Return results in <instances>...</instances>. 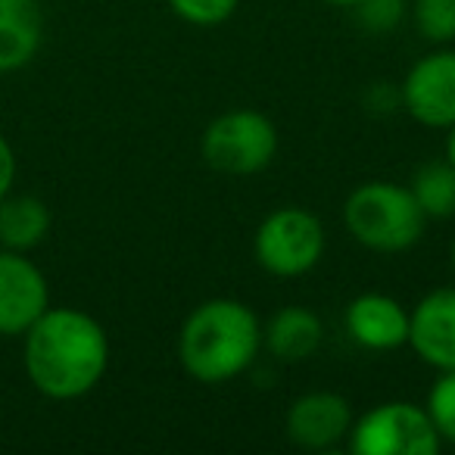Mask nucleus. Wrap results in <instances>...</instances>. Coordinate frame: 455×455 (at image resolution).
<instances>
[{
	"label": "nucleus",
	"mask_w": 455,
	"mask_h": 455,
	"mask_svg": "<svg viewBox=\"0 0 455 455\" xmlns=\"http://www.w3.org/2000/svg\"><path fill=\"white\" fill-rule=\"evenodd\" d=\"M20 340L28 384L53 403L88 396L109 371L107 328L76 306H47Z\"/></svg>",
	"instance_id": "f257e3e1"
},
{
	"label": "nucleus",
	"mask_w": 455,
	"mask_h": 455,
	"mask_svg": "<svg viewBox=\"0 0 455 455\" xmlns=\"http://www.w3.org/2000/svg\"><path fill=\"white\" fill-rule=\"evenodd\" d=\"M262 322L235 297H212L194 306L178 331V362L196 384L221 387L256 365Z\"/></svg>",
	"instance_id": "f03ea898"
},
{
	"label": "nucleus",
	"mask_w": 455,
	"mask_h": 455,
	"mask_svg": "<svg viewBox=\"0 0 455 455\" xmlns=\"http://www.w3.org/2000/svg\"><path fill=\"white\" fill-rule=\"evenodd\" d=\"M343 228L368 253L399 256L424 237L427 215L411 196L409 184L365 181L343 203Z\"/></svg>",
	"instance_id": "7ed1b4c3"
},
{
	"label": "nucleus",
	"mask_w": 455,
	"mask_h": 455,
	"mask_svg": "<svg viewBox=\"0 0 455 455\" xmlns=\"http://www.w3.org/2000/svg\"><path fill=\"white\" fill-rule=\"evenodd\" d=\"M278 153V128L256 109H228L200 134V156L221 175H259Z\"/></svg>",
	"instance_id": "20e7f679"
},
{
	"label": "nucleus",
	"mask_w": 455,
	"mask_h": 455,
	"mask_svg": "<svg viewBox=\"0 0 455 455\" xmlns=\"http://www.w3.org/2000/svg\"><path fill=\"white\" fill-rule=\"evenodd\" d=\"M324 225L303 206H281L259 221L253 235L256 266L281 281L309 275L324 256Z\"/></svg>",
	"instance_id": "39448f33"
},
{
	"label": "nucleus",
	"mask_w": 455,
	"mask_h": 455,
	"mask_svg": "<svg viewBox=\"0 0 455 455\" xmlns=\"http://www.w3.org/2000/svg\"><path fill=\"white\" fill-rule=\"evenodd\" d=\"M347 449L353 455H436L443 440L424 405L390 399L353 418Z\"/></svg>",
	"instance_id": "423d86ee"
},
{
	"label": "nucleus",
	"mask_w": 455,
	"mask_h": 455,
	"mask_svg": "<svg viewBox=\"0 0 455 455\" xmlns=\"http://www.w3.org/2000/svg\"><path fill=\"white\" fill-rule=\"evenodd\" d=\"M403 109L424 128L446 132L455 125V47L443 44L409 66L399 82Z\"/></svg>",
	"instance_id": "0eeeda50"
},
{
	"label": "nucleus",
	"mask_w": 455,
	"mask_h": 455,
	"mask_svg": "<svg viewBox=\"0 0 455 455\" xmlns=\"http://www.w3.org/2000/svg\"><path fill=\"white\" fill-rule=\"evenodd\" d=\"M51 306L47 275L28 253L0 247V337H22Z\"/></svg>",
	"instance_id": "6e6552de"
},
{
	"label": "nucleus",
	"mask_w": 455,
	"mask_h": 455,
	"mask_svg": "<svg viewBox=\"0 0 455 455\" xmlns=\"http://www.w3.org/2000/svg\"><path fill=\"white\" fill-rule=\"evenodd\" d=\"M353 409L334 390H309L287 405L284 434L306 452H328L347 443L353 427Z\"/></svg>",
	"instance_id": "1a4fd4ad"
},
{
	"label": "nucleus",
	"mask_w": 455,
	"mask_h": 455,
	"mask_svg": "<svg viewBox=\"0 0 455 455\" xmlns=\"http://www.w3.org/2000/svg\"><path fill=\"white\" fill-rule=\"evenodd\" d=\"M405 347L434 371H455V284L436 287L411 306Z\"/></svg>",
	"instance_id": "9d476101"
},
{
	"label": "nucleus",
	"mask_w": 455,
	"mask_h": 455,
	"mask_svg": "<svg viewBox=\"0 0 455 455\" xmlns=\"http://www.w3.org/2000/svg\"><path fill=\"white\" fill-rule=\"evenodd\" d=\"M343 331L359 349L393 353L409 340V309L390 293H359L343 312Z\"/></svg>",
	"instance_id": "9b49d317"
},
{
	"label": "nucleus",
	"mask_w": 455,
	"mask_h": 455,
	"mask_svg": "<svg viewBox=\"0 0 455 455\" xmlns=\"http://www.w3.org/2000/svg\"><path fill=\"white\" fill-rule=\"evenodd\" d=\"M44 44V10L38 0H0V76L20 72Z\"/></svg>",
	"instance_id": "f8f14e48"
},
{
	"label": "nucleus",
	"mask_w": 455,
	"mask_h": 455,
	"mask_svg": "<svg viewBox=\"0 0 455 455\" xmlns=\"http://www.w3.org/2000/svg\"><path fill=\"white\" fill-rule=\"evenodd\" d=\"M324 324L306 306H284L262 324V349L284 365L306 362L322 349Z\"/></svg>",
	"instance_id": "ddd939ff"
},
{
	"label": "nucleus",
	"mask_w": 455,
	"mask_h": 455,
	"mask_svg": "<svg viewBox=\"0 0 455 455\" xmlns=\"http://www.w3.org/2000/svg\"><path fill=\"white\" fill-rule=\"evenodd\" d=\"M51 235V209L35 194H7L0 200V247L32 253Z\"/></svg>",
	"instance_id": "4468645a"
},
{
	"label": "nucleus",
	"mask_w": 455,
	"mask_h": 455,
	"mask_svg": "<svg viewBox=\"0 0 455 455\" xmlns=\"http://www.w3.org/2000/svg\"><path fill=\"white\" fill-rule=\"evenodd\" d=\"M409 190L421 206V212L427 215V221L455 215V169L446 159H430V163L418 165Z\"/></svg>",
	"instance_id": "2eb2a0df"
},
{
	"label": "nucleus",
	"mask_w": 455,
	"mask_h": 455,
	"mask_svg": "<svg viewBox=\"0 0 455 455\" xmlns=\"http://www.w3.org/2000/svg\"><path fill=\"white\" fill-rule=\"evenodd\" d=\"M409 13L427 44L443 47L455 41V0H411Z\"/></svg>",
	"instance_id": "dca6fc26"
},
{
	"label": "nucleus",
	"mask_w": 455,
	"mask_h": 455,
	"mask_svg": "<svg viewBox=\"0 0 455 455\" xmlns=\"http://www.w3.org/2000/svg\"><path fill=\"white\" fill-rule=\"evenodd\" d=\"M424 409H427L443 446H455V371H436Z\"/></svg>",
	"instance_id": "f3484780"
},
{
	"label": "nucleus",
	"mask_w": 455,
	"mask_h": 455,
	"mask_svg": "<svg viewBox=\"0 0 455 455\" xmlns=\"http://www.w3.org/2000/svg\"><path fill=\"white\" fill-rule=\"evenodd\" d=\"M353 16L365 35H393L409 16V0H359Z\"/></svg>",
	"instance_id": "a211bd4d"
},
{
	"label": "nucleus",
	"mask_w": 455,
	"mask_h": 455,
	"mask_svg": "<svg viewBox=\"0 0 455 455\" xmlns=\"http://www.w3.org/2000/svg\"><path fill=\"white\" fill-rule=\"evenodd\" d=\"M181 22L196 28H215L237 13L241 0H165Z\"/></svg>",
	"instance_id": "6ab92c4d"
},
{
	"label": "nucleus",
	"mask_w": 455,
	"mask_h": 455,
	"mask_svg": "<svg viewBox=\"0 0 455 455\" xmlns=\"http://www.w3.org/2000/svg\"><path fill=\"white\" fill-rule=\"evenodd\" d=\"M365 109L374 116H393L403 109V97H399V84H371L365 91Z\"/></svg>",
	"instance_id": "aec40b11"
},
{
	"label": "nucleus",
	"mask_w": 455,
	"mask_h": 455,
	"mask_svg": "<svg viewBox=\"0 0 455 455\" xmlns=\"http://www.w3.org/2000/svg\"><path fill=\"white\" fill-rule=\"evenodd\" d=\"M16 175H20V163H16V150L4 134H0V200L13 194Z\"/></svg>",
	"instance_id": "412c9836"
},
{
	"label": "nucleus",
	"mask_w": 455,
	"mask_h": 455,
	"mask_svg": "<svg viewBox=\"0 0 455 455\" xmlns=\"http://www.w3.org/2000/svg\"><path fill=\"white\" fill-rule=\"evenodd\" d=\"M443 159L455 169V125L446 128V144H443Z\"/></svg>",
	"instance_id": "4be33fe9"
},
{
	"label": "nucleus",
	"mask_w": 455,
	"mask_h": 455,
	"mask_svg": "<svg viewBox=\"0 0 455 455\" xmlns=\"http://www.w3.org/2000/svg\"><path fill=\"white\" fill-rule=\"evenodd\" d=\"M324 4H331V7H343V10H353L359 0H324Z\"/></svg>",
	"instance_id": "5701e85b"
},
{
	"label": "nucleus",
	"mask_w": 455,
	"mask_h": 455,
	"mask_svg": "<svg viewBox=\"0 0 455 455\" xmlns=\"http://www.w3.org/2000/svg\"><path fill=\"white\" fill-rule=\"evenodd\" d=\"M449 268H452V278H455V241H452V247H449Z\"/></svg>",
	"instance_id": "b1692460"
}]
</instances>
